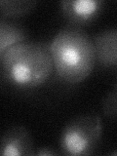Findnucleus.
<instances>
[{
    "label": "nucleus",
    "instance_id": "nucleus-1",
    "mask_svg": "<svg viewBox=\"0 0 117 156\" xmlns=\"http://www.w3.org/2000/svg\"><path fill=\"white\" fill-rule=\"evenodd\" d=\"M0 72L5 83L14 89H38L50 79L54 72L50 46L30 40L15 44L3 54Z\"/></svg>",
    "mask_w": 117,
    "mask_h": 156
},
{
    "label": "nucleus",
    "instance_id": "nucleus-2",
    "mask_svg": "<svg viewBox=\"0 0 117 156\" xmlns=\"http://www.w3.org/2000/svg\"><path fill=\"white\" fill-rule=\"evenodd\" d=\"M54 70L62 81L78 84L89 76L96 65L92 37L83 27L67 24L50 45Z\"/></svg>",
    "mask_w": 117,
    "mask_h": 156
},
{
    "label": "nucleus",
    "instance_id": "nucleus-3",
    "mask_svg": "<svg viewBox=\"0 0 117 156\" xmlns=\"http://www.w3.org/2000/svg\"><path fill=\"white\" fill-rule=\"evenodd\" d=\"M102 136L100 115L82 114L74 117L63 127L60 136L61 154L87 156L95 153Z\"/></svg>",
    "mask_w": 117,
    "mask_h": 156
},
{
    "label": "nucleus",
    "instance_id": "nucleus-4",
    "mask_svg": "<svg viewBox=\"0 0 117 156\" xmlns=\"http://www.w3.org/2000/svg\"><path fill=\"white\" fill-rule=\"evenodd\" d=\"M105 5V0H63L60 2V9L68 24L82 27L95 22Z\"/></svg>",
    "mask_w": 117,
    "mask_h": 156
},
{
    "label": "nucleus",
    "instance_id": "nucleus-5",
    "mask_svg": "<svg viewBox=\"0 0 117 156\" xmlns=\"http://www.w3.org/2000/svg\"><path fill=\"white\" fill-rule=\"evenodd\" d=\"M32 136L26 127L15 125L0 136V156L34 155Z\"/></svg>",
    "mask_w": 117,
    "mask_h": 156
},
{
    "label": "nucleus",
    "instance_id": "nucleus-6",
    "mask_svg": "<svg viewBox=\"0 0 117 156\" xmlns=\"http://www.w3.org/2000/svg\"><path fill=\"white\" fill-rule=\"evenodd\" d=\"M96 62L105 68H114L117 63V29L105 28L92 37Z\"/></svg>",
    "mask_w": 117,
    "mask_h": 156
},
{
    "label": "nucleus",
    "instance_id": "nucleus-7",
    "mask_svg": "<svg viewBox=\"0 0 117 156\" xmlns=\"http://www.w3.org/2000/svg\"><path fill=\"white\" fill-rule=\"evenodd\" d=\"M27 38L28 33L21 23L0 15V60L7 49Z\"/></svg>",
    "mask_w": 117,
    "mask_h": 156
},
{
    "label": "nucleus",
    "instance_id": "nucleus-8",
    "mask_svg": "<svg viewBox=\"0 0 117 156\" xmlns=\"http://www.w3.org/2000/svg\"><path fill=\"white\" fill-rule=\"evenodd\" d=\"M36 5L34 0H0V15L16 19L30 13Z\"/></svg>",
    "mask_w": 117,
    "mask_h": 156
},
{
    "label": "nucleus",
    "instance_id": "nucleus-9",
    "mask_svg": "<svg viewBox=\"0 0 117 156\" xmlns=\"http://www.w3.org/2000/svg\"><path fill=\"white\" fill-rule=\"evenodd\" d=\"M117 86L114 85L102 101V112L105 117L115 119L117 111Z\"/></svg>",
    "mask_w": 117,
    "mask_h": 156
},
{
    "label": "nucleus",
    "instance_id": "nucleus-10",
    "mask_svg": "<svg viewBox=\"0 0 117 156\" xmlns=\"http://www.w3.org/2000/svg\"><path fill=\"white\" fill-rule=\"evenodd\" d=\"M58 152H56L55 149H53L51 147H40L38 148L35 152H34V155H39V156H53V155H57Z\"/></svg>",
    "mask_w": 117,
    "mask_h": 156
}]
</instances>
